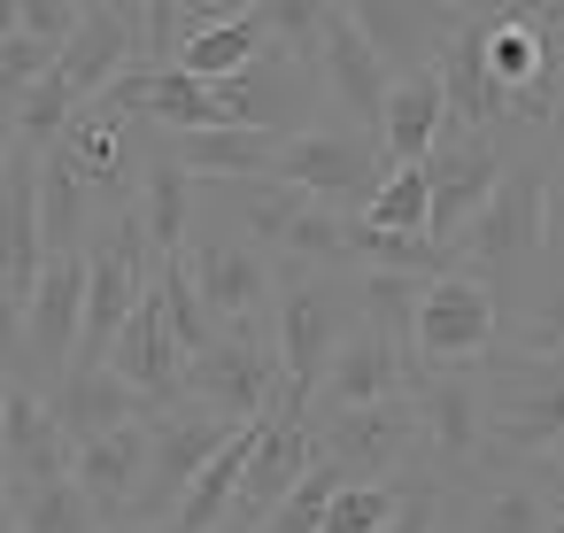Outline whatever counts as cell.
Here are the masks:
<instances>
[{
    "label": "cell",
    "instance_id": "cell-14",
    "mask_svg": "<svg viewBox=\"0 0 564 533\" xmlns=\"http://www.w3.org/2000/svg\"><path fill=\"white\" fill-rule=\"evenodd\" d=\"M317 78H325V94L348 109V132H379V109H387V86H394V78H387L379 55L364 47L348 0H325V55H317Z\"/></svg>",
    "mask_w": 564,
    "mask_h": 533
},
{
    "label": "cell",
    "instance_id": "cell-26",
    "mask_svg": "<svg viewBox=\"0 0 564 533\" xmlns=\"http://www.w3.org/2000/svg\"><path fill=\"white\" fill-rule=\"evenodd\" d=\"M155 309H163V325H171V340H178V356L194 363V356H209L217 348V317L202 309V294H194V279H186V263H155Z\"/></svg>",
    "mask_w": 564,
    "mask_h": 533
},
{
    "label": "cell",
    "instance_id": "cell-35",
    "mask_svg": "<svg viewBox=\"0 0 564 533\" xmlns=\"http://www.w3.org/2000/svg\"><path fill=\"white\" fill-rule=\"evenodd\" d=\"M518 479H533V494H541V510H549V533H564V448L541 456V464L518 471Z\"/></svg>",
    "mask_w": 564,
    "mask_h": 533
},
{
    "label": "cell",
    "instance_id": "cell-2",
    "mask_svg": "<svg viewBox=\"0 0 564 533\" xmlns=\"http://www.w3.org/2000/svg\"><path fill=\"white\" fill-rule=\"evenodd\" d=\"M348 333H356V279L348 271L271 263V348H279V371H286L294 402L317 394V379L333 371Z\"/></svg>",
    "mask_w": 564,
    "mask_h": 533
},
{
    "label": "cell",
    "instance_id": "cell-33",
    "mask_svg": "<svg viewBox=\"0 0 564 533\" xmlns=\"http://www.w3.org/2000/svg\"><path fill=\"white\" fill-rule=\"evenodd\" d=\"M17 32L63 55V47L78 40V9H70V0H17Z\"/></svg>",
    "mask_w": 564,
    "mask_h": 533
},
{
    "label": "cell",
    "instance_id": "cell-19",
    "mask_svg": "<svg viewBox=\"0 0 564 533\" xmlns=\"http://www.w3.org/2000/svg\"><path fill=\"white\" fill-rule=\"evenodd\" d=\"M140 232H148L155 263H178L186 240H194V178L171 163V148L155 132L140 148Z\"/></svg>",
    "mask_w": 564,
    "mask_h": 533
},
{
    "label": "cell",
    "instance_id": "cell-21",
    "mask_svg": "<svg viewBox=\"0 0 564 533\" xmlns=\"http://www.w3.org/2000/svg\"><path fill=\"white\" fill-rule=\"evenodd\" d=\"M0 440H9V494L47 487V479H70V440L47 417V394L17 387L9 394V417H0Z\"/></svg>",
    "mask_w": 564,
    "mask_h": 533
},
{
    "label": "cell",
    "instance_id": "cell-12",
    "mask_svg": "<svg viewBox=\"0 0 564 533\" xmlns=\"http://www.w3.org/2000/svg\"><path fill=\"white\" fill-rule=\"evenodd\" d=\"M124 70H140V9H132V0H86V9H78V40L63 47L55 78L70 86L78 109H94Z\"/></svg>",
    "mask_w": 564,
    "mask_h": 533
},
{
    "label": "cell",
    "instance_id": "cell-30",
    "mask_svg": "<svg viewBox=\"0 0 564 533\" xmlns=\"http://www.w3.org/2000/svg\"><path fill=\"white\" fill-rule=\"evenodd\" d=\"M456 518H464V494L441 487L425 464H410V471H402V510H394L387 533H456Z\"/></svg>",
    "mask_w": 564,
    "mask_h": 533
},
{
    "label": "cell",
    "instance_id": "cell-36",
    "mask_svg": "<svg viewBox=\"0 0 564 533\" xmlns=\"http://www.w3.org/2000/svg\"><path fill=\"white\" fill-rule=\"evenodd\" d=\"M0 40H17V0H0Z\"/></svg>",
    "mask_w": 564,
    "mask_h": 533
},
{
    "label": "cell",
    "instance_id": "cell-29",
    "mask_svg": "<svg viewBox=\"0 0 564 533\" xmlns=\"http://www.w3.org/2000/svg\"><path fill=\"white\" fill-rule=\"evenodd\" d=\"M263 40H271L279 63L317 70V55H325V9H317V0H263Z\"/></svg>",
    "mask_w": 564,
    "mask_h": 533
},
{
    "label": "cell",
    "instance_id": "cell-10",
    "mask_svg": "<svg viewBox=\"0 0 564 533\" xmlns=\"http://www.w3.org/2000/svg\"><path fill=\"white\" fill-rule=\"evenodd\" d=\"M510 155H525V148H502V140H441V148H433V163H425V178H433L425 240H433V248H456V240L471 232V217L495 202Z\"/></svg>",
    "mask_w": 564,
    "mask_h": 533
},
{
    "label": "cell",
    "instance_id": "cell-6",
    "mask_svg": "<svg viewBox=\"0 0 564 533\" xmlns=\"http://www.w3.org/2000/svg\"><path fill=\"white\" fill-rule=\"evenodd\" d=\"M271 178H286L294 194H310V202H325V209L356 217V209L387 186V155H379V140H371V132L310 124V132H294V140L279 148Z\"/></svg>",
    "mask_w": 564,
    "mask_h": 533
},
{
    "label": "cell",
    "instance_id": "cell-11",
    "mask_svg": "<svg viewBox=\"0 0 564 533\" xmlns=\"http://www.w3.org/2000/svg\"><path fill=\"white\" fill-rule=\"evenodd\" d=\"M310 464H317V417H310L302 402H286L279 417H263V425H256V448H248V471H240L232 525L263 533V525H271V510L294 494V479H302Z\"/></svg>",
    "mask_w": 564,
    "mask_h": 533
},
{
    "label": "cell",
    "instance_id": "cell-31",
    "mask_svg": "<svg viewBox=\"0 0 564 533\" xmlns=\"http://www.w3.org/2000/svg\"><path fill=\"white\" fill-rule=\"evenodd\" d=\"M394 510H402V479H387V487H356V479H348V487L325 502V525H317V533H387Z\"/></svg>",
    "mask_w": 564,
    "mask_h": 533
},
{
    "label": "cell",
    "instance_id": "cell-41",
    "mask_svg": "<svg viewBox=\"0 0 564 533\" xmlns=\"http://www.w3.org/2000/svg\"><path fill=\"white\" fill-rule=\"evenodd\" d=\"M101 533H148V525H101Z\"/></svg>",
    "mask_w": 564,
    "mask_h": 533
},
{
    "label": "cell",
    "instance_id": "cell-4",
    "mask_svg": "<svg viewBox=\"0 0 564 533\" xmlns=\"http://www.w3.org/2000/svg\"><path fill=\"white\" fill-rule=\"evenodd\" d=\"M502 348V309L471 271H448L417 294V333H410V394L433 371H479Z\"/></svg>",
    "mask_w": 564,
    "mask_h": 533
},
{
    "label": "cell",
    "instance_id": "cell-22",
    "mask_svg": "<svg viewBox=\"0 0 564 533\" xmlns=\"http://www.w3.org/2000/svg\"><path fill=\"white\" fill-rule=\"evenodd\" d=\"M502 356H525V363H556L564 356V263H533V279L510 294L502 309Z\"/></svg>",
    "mask_w": 564,
    "mask_h": 533
},
{
    "label": "cell",
    "instance_id": "cell-9",
    "mask_svg": "<svg viewBox=\"0 0 564 533\" xmlns=\"http://www.w3.org/2000/svg\"><path fill=\"white\" fill-rule=\"evenodd\" d=\"M178 263H186L202 309L217 317V333L263 325V309H271V255H256L248 240H232V232H217V225H194V240H186Z\"/></svg>",
    "mask_w": 564,
    "mask_h": 533
},
{
    "label": "cell",
    "instance_id": "cell-16",
    "mask_svg": "<svg viewBox=\"0 0 564 533\" xmlns=\"http://www.w3.org/2000/svg\"><path fill=\"white\" fill-rule=\"evenodd\" d=\"M394 394H410V371H402V356L356 317V333L340 340V356H333V371L317 379V394H310V417H340V410H371V402H394Z\"/></svg>",
    "mask_w": 564,
    "mask_h": 533
},
{
    "label": "cell",
    "instance_id": "cell-15",
    "mask_svg": "<svg viewBox=\"0 0 564 533\" xmlns=\"http://www.w3.org/2000/svg\"><path fill=\"white\" fill-rule=\"evenodd\" d=\"M140 402H148V417L155 410H178L186 402V356H178V340H171V325H163V309H155V294L132 309V325L117 333V348L101 356Z\"/></svg>",
    "mask_w": 564,
    "mask_h": 533
},
{
    "label": "cell",
    "instance_id": "cell-8",
    "mask_svg": "<svg viewBox=\"0 0 564 533\" xmlns=\"http://www.w3.org/2000/svg\"><path fill=\"white\" fill-rule=\"evenodd\" d=\"M317 456L356 479V487H387L417 464V402L394 394V402H371V410H340V417H317Z\"/></svg>",
    "mask_w": 564,
    "mask_h": 533
},
{
    "label": "cell",
    "instance_id": "cell-20",
    "mask_svg": "<svg viewBox=\"0 0 564 533\" xmlns=\"http://www.w3.org/2000/svg\"><path fill=\"white\" fill-rule=\"evenodd\" d=\"M441 132H448V117H441V86H433V70L425 78H394L387 86V109H379V155H387V171H425L433 163V148H441Z\"/></svg>",
    "mask_w": 564,
    "mask_h": 533
},
{
    "label": "cell",
    "instance_id": "cell-38",
    "mask_svg": "<svg viewBox=\"0 0 564 533\" xmlns=\"http://www.w3.org/2000/svg\"><path fill=\"white\" fill-rule=\"evenodd\" d=\"M9 148H17V124H9V117H0V171H9Z\"/></svg>",
    "mask_w": 564,
    "mask_h": 533
},
{
    "label": "cell",
    "instance_id": "cell-24",
    "mask_svg": "<svg viewBox=\"0 0 564 533\" xmlns=\"http://www.w3.org/2000/svg\"><path fill=\"white\" fill-rule=\"evenodd\" d=\"M94 225H101L94 194H86L55 155H40V240H47V255H86Z\"/></svg>",
    "mask_w": 564,
    "mask_h": 533
},
{
    "label": "cell",
    "instance_id": "cell-32",
    "mask_svg": "<svg viewBox=\"0 0 564 533\" xmlns=\"http://www.w3.org/2000/svg\"><path fill=\"white\" fill-rule=\"evenodd\" d=\"M340 487H348V479H340V471H333V464L317 456V464H310V471L294 479V494H286L279 510H271V525H263V533H317V525H325V502H333Z\"/></svg>",
    "mask_w": 564,
    "mask_h": 533
},
{
    "label": "cell",
    "instance_id": "cell-23",
    "mask_svg": "<svg viewBox=\"0 0 564 533\" xmlns=\"http://www.w3.org/2000/svg\"><path fill=\"white\" fill-rule=\"evenodd\" d=\"M263 55H271V40H263V0H240V17H225L217 32H202V40H186L171 70H186L194 86H225V78H240V70H256Z\"/></svg>",
    "mask_w": 564,
    "mask_h": 533
},
{
    "label": "cell",
    "instance_id": "cell-5",
    "mask_svg": "<svg viewBox=\"0 0 564 533\" xmlns=\"http://www.w3.org/2000/svg\"><path fill=\"white\" fill-rule=\"evenodd\" d=\"M186 402L225 417V425H263L279 417L294 394H286V371H279V348L263 325H240V333H217L209 356L186 363ZM310 410V402H302Z\"/></svg>",
    "mask_w": 564,
    "mask_h": 533
},
{
    "label": "cell",
    "instance_id": "cell-37",
    "mask_svg": "<svg viewBox=\"0 0 564 533\" xmlns=\"http://www.w3.org/2000/svg\"><path fill=\"white\" fill-rule=\"evenodd\" d=\"M9 394H17V371H9V363H0V417H9Z\"/></svg>",
    "mask_w": 564,
    "mask_h": 533
},
{
    "label": "cell",
    "instance_id": "cell-18",
    "mask_svg": "<svg viewBox=\"0 0 564 533\" xmlns=\"http://www.w3.org/2000/svg\"><path fill=\"white\" fill-rule=\"evenodd\" d=\"M70 479H78V494L94 502L101 525H124V518H132V494H140V479H148V417H132V425L86 440V448L70 456Z\"/></svg>",
    "mask_w": 564,
    "mask_h": 533
},
{
    "label": "cell",
    "instance_id": "cell-39",
    "mask_svg": "<svg viewBox=\"0 0 564 533\" xmlns=\"http://www.w3.org/2000/svg\"><path fill=\"white\" fill-rule=\"evenodd\" d=\"M0 533H17V510H9V494H0Z\"/></svg>",
    "mask_w": 564,
    "mask_h": 533
},
{
    "label": "cell",
    "instance_id": "cell-34",
    "mask_svg": "<svg viewBox=\"0 0 564 533\" xmlns=\"http://www.w3.org/2000/svg\"><path fill=\"white\" fill-rule=\"evenodd\" d=\"M541 255L564 263V132L549 140V202H541Z\"/></svg>",
    "mask_w": 564,
    "mask_h": 533
},
{
    "label": "cell",
    "instance_id": "cell-7",
    "mask_svg": "<svg viewBox=\"0 0 564 533\" xmlns=\"http://www.w3.org/2000/svg\"><path fill=\"white\" fill-rule=\"evenodd\" d=\"M232 433H240V425H225V417H209V410H194V402L155 410V417H148V479H140L124 525H148V533H155V525L178 510V494L202 479V464H209Z\"/></svg>",
    "mask_w": 564,
    "mask_h": 533
},
{
    "label": "cell",
    "instance_id": "cell-27",
    "mask_svg": "<svg viewBox=\"0 0 564 533\" xmlns=\"http://www.w3.org/2000/svg\"><path fill=\"white\" fill-rule=\"evenodd\" d=\"M425 217H433V178L425 171H387V186L356 209V225L402 232V240H425Z\"/></svg>",
    "mask_w": 564,
    "mask_h": 533
},
{
    "label": "cell",
    "instance_id": "cell-40",
    "mask_svg": "<svg viewBox=\"0 0 564 533\" xmlns=\"http://www.w3.org/2000/svg\"><path fill=\"white\" fill-rule=\"evenodd\" d=\"M0 487H9V440H0Z\"/></svg>",
    "mask_w": 564,
    "mask_h": 533
},
{
    "label": "cell",
    "instance_id": "cell-13",
    "mask_svg": "<svg viewBox=\"0 0 564 533\" xmlns=\"http://www.w3.org/2000/svg\"><path fill=\"white\" fill-rule=\"evenodd\" d=\"M348 17L387 78H425L441 40L464 24V9H417V0H348Z\"/></svg>",
    "mask_w": 564,
    "mask_h": 533
},
{
    "label": "cell",
    "instance_id": "cell-17",
    "mask_svg": "<svg viewBox=\"0 0 564 533\" xmlns=\"http://www.w3.org/2000/svg\"><path fill=\"white\" fill-rule=\"evenodd\" d=\"M47 417L63 425V440H70V456H78L86 440H101V433H117V425L148 417V402H140L109 363H70V371L47 387Z\"/></svg>",
    "mask_w": 564,
    "mask_h": 533
},
{
    "label": "cell",
    "instance_id": "cell-28",
    "mask_svg": "<svg viewBox=\"0 0 564 533\" xmlns=\"http://www.w3.org/2000/svg\"><path fill=\"white\" fill-rule=\"evenodd\" d=\"M9 510H17V533H101V518H94V502L78 494V479L24 487V494H9Z\"/></svg>",
    "mask_w": 564,
    "mask_h": 533
},
{
    "label": "cell",
    "instance_id": "cell-3",
    "mask_svg": "<svg viewBox=\"0 0 564 533\" xmlns=\"http://www.w3.org/2000/svg\"><path fill=\"white\" fill-rule=\"evenodd\" d=\"M487 394V471H533L541 456L564 448V356L525 363V356H487L479 363Z\"/></svg>",
    "mask_w": 564,
    "mask_h": 533
},
{
    "label": "cell",
    "instance_id": "cell-1",
    "mask_svg": "<svg viewBox=\"0 0 564 533\" xmlns=\"http://www.w3.org/2000/svg\"><path fill=\"white\" fill-rule=\"evenodd\" d=\"M549 148V140H541ZM541 148H525V155H510V171H502V186H495V202L471 217V232L448 248L456 255V271H471L487 294H495V309H510V294L533 279V263H541V202H549V155Z\"/></svg>",
    "mask_w": 564,
    "mask_h": 533
},
{
    "label": "cell",
    "instance_id": "cell-25",
    "mask_svg": "<svg viewBox=\"0 0 564 533\" xmlns=\"http://www.w3.org/2000/svg\"><path fill=\"white\" fill-rule=\"evenodd\" d=\"M456 533H549V510H541V494H533V479H495V487H471L464 494V518H456Z\"/></svg>",
    "mask_w": 564,
    "mask_h": 533
}]
</instances>
